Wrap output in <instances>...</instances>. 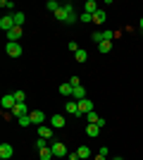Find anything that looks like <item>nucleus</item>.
Masks as SVG:
<instances>
[{"instance_id": "obj_1", "label": "nucleus", "mask_w": 143, "mask_h": 160, "mask_svg": "<svg viewBox=\"0 0 143 160\" xmlns=\"http://www.w3.org/2000/svg\"><path fill=\"white\" fill-rule=\"evenodd\" d=\"M50 151H53V155L55 158H67V146L62 143V141H50Z\"/></svg>"}, {"instance_id": "obj_2", "label": "nucleus", "mask_w": 143, "mask_h": 160, "mask_svg": "<svg viewBox=\"0 0 143 160\" xmlns=\"http://www.w3.org/2000/svg\"><path fill=\"white\" fill-rule=\"evenodd\" d=\"M76 103H79V115L76 117H86L88 112H93V100L83 98V100H76Z\"/></svg>"}, {"instance_id": "obj_3", "label": "nucleus", "mask_w": 143, "mask_h": 160, "mask_svg": "<svg viewBox=\"0 0 143 160\" xmlns=\"http://www.w3.org/2000/svg\"><path fill=\"white\" fill-rule=\"evenodd\" d=\"M5 53L10 58H19L24 53V48H21V43H5Z\"/></svg>"}, {"instance_id": "obj_4", "label": "nucleus", "mask_w": 143, "mask_h": 160, "mask_svg": "<svg viewBox=\"0 0 143 160\" xmlns=\"http://www.w3.org/2000/svg\"><path fill=\"white\" fill-rule=\"evenodd\" d=\"M0 29H2L5 33L14 29V17L12 14H2V17H0Z\"/></svg>"}, {"instance_id": "obj_5", "label": "nucleus", "mask_w": 143, "mask_h": 160, "mask_svg": "<svg viewBox=\"0 0 143 160\" xmlns=\"http://www.w3.org/2000/svg\"><path fill=\"white\" fill-rule=\"evenodd\" d=\"M10 112H12V117H14V120H19L21 115H31V112H29V105H26V103H17V105H14L12 110H10Z\"/></svg>"}, {"instance_id": "obj_6", "label": "nucleus", "mask_w": 143, "mask_h": 160, "mask_svg": "<svg viewBox=\"0 0 143 160\" xmlns=\"http://www.w3.org/2000/svg\"><path fill=\"white\" fill-rule=\"evenodd\" d=\"M21 36H24V29H21V27H14L12 31H7V43H19Z\"/></svg>"}, {"instance_id": "obj_7", "label": "nucleus", "mask_w": 143, "mask_h": 160, "mask_svg": "<svg viewBox=\"0 0 143 160\" xmlns=\"http://www.w3.org/2000/svg\"><path fill=\"white\" fill-rule=\"evenodd\" d=\"M53 134H55V129L50 127V124H41V127H38V136H41V139L53 141Z\"/></svg>"}, {"instance_id": "obj_8", "label": "nucleus", "mask_w": 143, "mask_h": 160, "mask_svg": "<svg viewBox=\"0 0 143 160\" xmlns=\"http://www.w3.org/2000/svg\"><path fill=\"white\" fill-rule=\"evenodd\" d=\"M31 122H34L36 127L45 124V115H43V110H31Z\"/></svg>"}, {"instance_id": "obj_9", "label": "nucleus", "mask_w": 143, "mask_h": 160, "mask_svg": "<svg viewBox=\"0 0 143 160\" xmlns=\"http://www.w3.org/2000/svg\"><path fill=\"white\" fill-rule=\"evenodd\" d=\"M17 105V100H14V93H7V96H2V110H12V108Z\"/></svg>"}, {"instance_id": "obj_10", "label": "nucleus", "mask_w": 143, "mask_h": 160, "mask_svg": "<svg viewBox=\"0 0 143 160\" xmlns=\"http://www.w3.org/2000/svg\"><path fill=\"white\" fill-rule=\"evenodd\" d=\"M48 122H50V127H53V129H62V127H64V124H67L62 115H53V117H50V120H48Z\"/></svg>"}, {"instance_id": "obj_11", "label": "nucleus", "mask_w": 143, "mask_h": 160, "mask_svg": "<svg viewBox=\"0 0 143 160\" xmlns=\"http://www.w3.org/2000/svg\"><path fill=\"white\" fill-rule=\"evenodd\" d=\"M14 155V148L10 146V143H2V146H0V158L2 160H10Z\"/></svg>"}, {"instance_id": "obj_12", "label": "nucleus", "mask_w": 143, "mask_h": 160, "mask_svg": "<svg viewBox=\"0 0 143 160\" xmlns=\"http://www.w3.org/2000/svg\"><path fill=\"white\" fill-rule=\"evenodd\" d=\"M86 120H88V124H100V127H105V120H102L100 115H95V112H88Z\"/></svg>"}, {"instance_id": "obj_13", "label": "nucleus", "mask_w": 143, "mask_h": 160, "mask_svg": "<svg viewBox=\"0 0 143 160\" xmlns=\"http://www.w3.org/2000/svg\"><path fill=\"white\" fill-rule=\"evenodd\" d=\"M86 98V88L83 86H76L74 91H72V100H83Z\"/></svg>"}, {"instance_id": "obj_14", "label": "nucleus", "mask_w": 143, "mask_h": 160, "mask_svg": "<svg viewBox=\"0 0 143 160\" xmlns=\"http://www.w3.org/2000/svg\"><path fill=\"white\" fill-rule=\"evenodd\" d=\"M100 124H88V127H86V136H91V139H95V136H98V134H100Z\"/></svg>"}, {"instance_id": "obj_15", "label": "nucleus", "mask_w": 143, "mask_h": 160, "mask_svg": "<svg viewBox=\"0 0 143 160\" xmlns=\"http://www.w3.org/2000/svg\"><path fill=\"white\" fill-rule=\"evenodd\" d=\"M64 110H67L69 115H79V103H76V100H69V103H64Z\"/></svg>"}, {"instance_id": "obj_16", "label": "nucleus", "mask_w": 143, "mask_h": 160, "mask_svg": "<svg viewBox=\"0 0 143 160\" xmlns=\"http://www.w3.org/2000/svg\"><path fill=\"white\" fill-rule=\"evenodd\" d=\"M98 10H100V7H98V2H95V0H88V2L83 5V12H88V14H95Z\"/></svg>"}, {"instance_id": "obj_17", "label": "nucleus", "mask_w": 143, "mask_h": 160, "mask_svg": "<svg viewBox=\"0 0 143 160\" xmlns=\"http://www.w3.org/2000/svg\"><path fill=\"white\" fill-rule=\"evenodd\" d=\"M72 91H74V86H72L69 81L60 86V96H64V98H72Z\"/></svg>"}, {"instance_id": "obj_18", "label": "nucleus", "mask_w": 143, "mask_h": 160, "mask_svg": "<svg viewBox=\"0 0 143 160\" xmlns=\"http://www.w3.org/2000/svg\"><path fill=\"white\" fill-rule=\"evenodd\" d=\"M76 153H79V158H81V160H88L91 158V148L88 146H79V148H76Z\"/></svg>"}, {"instance_id": "obj_19", "label": "nucleus", "mask_w": 143, "mask_h": 160, "mask_svg": "<svg viewBox=\"0 0 143 160\" xmlns=\"http://www.w3.org/2000/svg\"><path fill=\"white\" fill-rule=\"evenodd\" d=\"M17 124H19V127H31V124H34V122H31V115H21L19 120H17Z\"/></svg>"}, {"instance_id": "obj_20", "label": "nucleus", "mask_w": 143, "mask_h": 160, "mask_svg": "<svg viewBox=\"0 0 143 160\" xmlns=\"http://www.w3.org/2000/svg\"><path fill=\"white\" fill-rule=\"evenodd\" d=\"M38 155H41V160H53V158H55V155H53V151H50V146L41 148V151H38Z\"/></svg>"}, {"instance_id": "obj_21", "label": "nucleus", "mask_w": 143, "mask_h": 160, "mask_svg": "<svg viewBox=\"0 0 143 160\" xmlns=\"http://www.w3.org/2000/svg\"><path fill=\"white\" fill-rule=\"evenodd\" d=\"M60 7H62V5H60V2H57V0H48V2H45V10H48V12H53V14L57 12Z\"/></svg>"}, {"instance_id": "obj_22", "label": "nucleus", "mask_w": 143, "mask_h": 160, "mask_svg": "<svg viewBox=\"0 0 143 160\" xmlns=\"http://www.w3.org/2000/svg\"><path fill=\"white\" fill-rule=\"evenodd\" d=\"M105 19H107V14H105V10H98V12L93 14V22H95V24H105Z\"/></svg>"}, {"instance_id": "obj_23", "label": "nucleus", "mask_w": 143, "mask_h": 160, "mask_svg": "<svg viewBox=\"0 0 143 160\" xmlns=\"http://www.w3.org/2000/svg\"><path fill=\"white\" fill-rule=\"evenodd\" d=\"M12 17H14V27L24 29V12H12Z\"/></svg>"}, {"instance_id": "obj_24", "label": "nucleus", "mask_w": 143, "mask_h": 160, "mask_svg": "<svg viewBox=\"0 0 143 160\" xmlns=\"http://www.w3.org/2000/svg\"><path fill=\"white\" fill-rule=\"evenodd\" d=\"M98 50H100V53H110V50H112V41H102L100 46H98Z\"/></svg>"}, {"instance_id": "obj_25", "label": "nucleus", "mask_w": 143, "mask_h": 160, "mask_svg": "<svg viewBox=\"0 0 143 160\" xmlns=\"http://www.w3.org/2000/svg\"><path fill=\"white\" fill-rule=\"evenodd\" d=\"M74 58H76V62L81 65V62H86V60H88V53H86V50H79V53H74Z\"/></svg>"}, {"instance_id": "obj_26", "label": "nucleus", "mask_w": 143, "mask_h": 160, "mask_svg": "<svg viewBox=\"0 0 143 160\" xmlns=\"http://www.w3.org/2000/svg\"><path fill=\"white\" fill-rule=\"evenodd\" d=\"M14 100L17 103H26V93L24 91H14Z\"/></svg>"}, {"instance_id": "obj_27", "label": "nucleus", "mask_w": 143, "mask_h": 160, "mask_svg": "<svg viewBox=\"0 0 143 160\" xmlns=\"http://www.w3.org/2000/svg\"><path fill=\"white\" fill-rule=\"evenodd\" d=\"M115 36H119V33H117V31H107V29L102 31V41H112Z\"/></svg>"}, {"instance_id": "obj_28", "label": "nucleus", "mask_w": 143, "mask_h": 160, "mask_svg": "<svg viewBox=\"0 0 143 160\" xmlns=\"http://www.w3.org/2000/svg\"><path fill=\"white\" fill-rule=\"evenodd\" d=\"M91 38H93L95 43L100 46V43H102V31H93V36H91Z\"/></svg>"}, {"instance_id": "obj_29", "label": "nucleus", "mask_w": 143, "mask_h": 160, "mask_svg": "<svg viewBox=\"0 0 143 160\" xmlns=\"http://www.w3.org/2000/svg\"><path fill=\"white\" fill-rule=\"evenodd\" d=\"M69 50H72V53H79V50H81V48H79V43H76V41H69Z\"/></svg>"}, {"instance_id": "obj_30", "label": "nucleus", "mask_w": 143, "mask_h": 160, "mask_svg": "<svg viewBox=\"0 0 143 160\" xmlns=\"http://www.w3.org/2000/svg\"><path fill=\"white\" fill-rule=\"evenodd\" d=\"M0 7H5V10H7V12H10V10H12V2H10V0H0Z\"/></svg>"}, {"instance_id": "obj_31", "label": "nucleus", "mask_w": 143, "mask_h": 160, "mask_svg": "<svg viewBox=\"0 0 143 160\" xmlns=\"http://www.w3.org/2000/svg\"><path fill=\"white\" fill-rule=\"evenodd\" d=\"M69 84H72V86H81V79H79V77H76V74H74V77H72V79H69Z\"/></svg>"}, {"instance_id": "obj_32", "label": "nucleus", "mask_w": 143, "mask_h": 160, "mask_svg": "<svg viewBox=\"0 0 143 160\" xmlns=\"http://www.w3.org/2000/svg\"><path fill=\"white\" fill-rule=\"evenodd\" d=\"M81 22L86 24V22H93V14H88V12H81Z\"/></svg>"}, {"instance_id": "obj_33", "label": "nucleus", "mask_w": 143, "mask_h": 160, "mask_svg": "<svg viewBox=\"0 0 143 160\" xmlns=\"http://www.w3.org/2000/svg\"><path fill=\"white\" fill-rule=\"evenodd\" d=\"M107 153H110V151H107V146H100V151H98V155H102V158H107Z\"/></svg>"}, {"instance_id": "obj_34", "label": "nucleus", "mask_w": 143, "mask_h": 160, "mask_svg": "<svg viewBox=\"0 0 143 160\" xmlns=\"http://www.w3.org/2000/svg\"><path fill=\"white\" fill-rule=\"evenodd\" d=\"M67 160H81V158H79V153L74 151V153H67Z\"/></svg>"}, {"instance_id": "obj_35", "label": "nucleus", "mask_w": 143, "mask_h": 160, "mask_svg": "<svg viewBox=\"0 0 143 160\" xmlns=\"http://www.w3.org/2000/svg\"><path fill=\"white\" fill-rule=\"evenodd\" d=\"M138 29H141V31H143V17H141V19H138Z\"/></svg>"}, {"instance_id": "obj_36", "label": "nucleus", "mask_w": 143, "mask_h": 160, "mask_svg": "<svg viewBox=\"0 0 143 160\" xmlns=\"http://www.w3.org/2000/svg\"><path fill=\"white\" fill-rule=\"evenodd\" d=\"M95 160H107V158H102V155H95Z\"/></svg>"}, {"instance_id": "obj_37", "label": "nucleus", "mask_w": 143, "mask_h": 160, "mask_svg": "<svg viewBox=\"0 0 143 160\" xmlns=\"http://www.w3.org/2000/svg\"><path fill=\"white\" fill-rule=\"evenodd\" d=\"M112 160H124V158H119V155H117V158H112Z\"/></svg>"}]
</instances>
